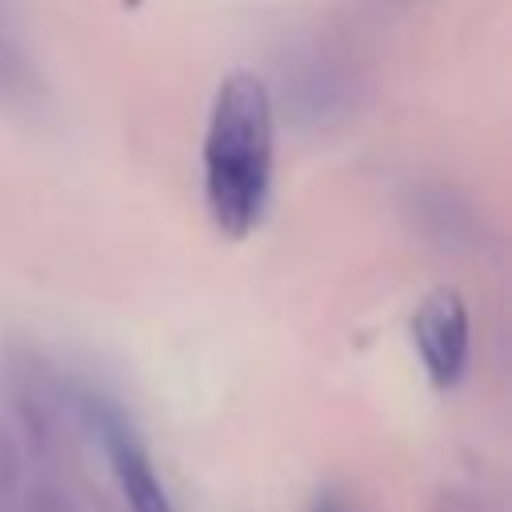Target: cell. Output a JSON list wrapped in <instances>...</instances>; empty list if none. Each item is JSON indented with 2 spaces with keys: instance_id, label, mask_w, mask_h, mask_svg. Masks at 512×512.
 <instances>
[{
  "instance_id": "cell-5",
  "label": "cell",
  "mask_w": 512,
  "mask_h": 512,
  "mask_svg": "<svg viewBox=\"0 0 512 512\" xmlns=\"http://www.w3.org/2000/svg\"><path fill=\"white\" fill-rule=\"evenodd\" d=\"M140 4H144V0H120V8H128V12H132V8H140Z\"/></svg>"
},
{
  "instance_id": "cell-1",
  "label": "cell",
  "mask_w": 512,
  "mask_h": 512,
  "mask_svg": "<svg viewBox=\"0 0 512 512\" xmlns=\"http://www.w3.org/2000/svg\"><path fill=\"white\" fill-rule=\"evenodd\" d=\"M272 188V96L252 72L216 84L204 128V204L220 236L244 240Z\"/></svg>"
},
{
  "instance_id": "cell-3",
  "label": "cell",
  "mask_w": 512,
  "mask_h": 512,
  "mask_svg": "<svg viewBox=\"0 0 512 512\" xmlns=\"http://www.w3.org/2000/svg\"><path fill=\"white\" fill-rule=\"evenodd\" d=\"M88 420L112 460V476L120 484L128 512H172L164 480L156 476V464H152L148 448L140 444L136 428L124 420V412L108 400H88Z\"/></svg>"
},
{
  "instance_id": "cell-4",
  "label": "cell",
  "mask_w": 512,
  "mask_h": 512,
  "mask_svg": "<svg viewBox=\"0 0 512 512\" xmlns=\"http://www.w3.org/2000/svg\"><path fill=\"white\" fill-rule=\"evenodd\" d=\"M308 512H352V504L340 496V492H332V488H324V492H316L312 496V504H308Z\"/></svg>"
},
{
  "instance_id": "cell-2",
  "label": "cell",
  "mask_w": 512,
  "mask_h": 512,
  "mask_svg": "<svg viewBox=\"0 0 512 512\" xmlns=\"http://www.w3.org/2000/svg\"><path fill=\"white\" fill-rule=\"evenodd\" d=\"M412 344L420 352V364L432 380V388L448 392L460 384L468 368V348H472V324H468V304L456 288H432L416 312H412Z\"/></svg>"
}]
</instances>
